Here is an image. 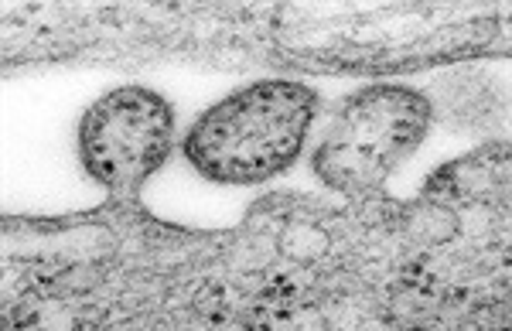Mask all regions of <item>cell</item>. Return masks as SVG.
Returning <instances> with one entry per match:
<instances>
[{"mask_svg":"<svg viewBox=\"0 0 512 331\" xmlns=\"http://www.w3.org/2000/svg\"><path fill=\"white\" fill-rule=\"evenodd\" d=\"M431 99L410 86H366L342 99L321 134L311 168L338 195H373L420 147Z\"/></svg>","mask_w":512,"mask_h":331,"instance_id":"2","label":"cell"},{"mask_svg":"<svg viewBox=\"0 0 512 331\" xmlns=\"http://www.w3.org/2000/svg\"><path fill=\"white\" fill-rule=\"evenodd\" d=\"M76 144L99 185L134 195L175 144V106L151 86H117L82 113Z\"/></svg>","mask_w":512,"mask_h":331,"instance_id":"3","label":"cell"},{"mask_svg":"<svg viewBox=\"0 0 512 331\" xmlns=\"http://www.w3.org/2000/svg\"><path fill=\"white\" fill-rule=\"evenodd\" d=\"M321 99L294 79H260L202 113L181 154L216 185H260L287 171L308 144Z\"/></svg>","mask_w":512,"mask_h":331,"instance_id":"1","label":"cell"}]
</instances>
